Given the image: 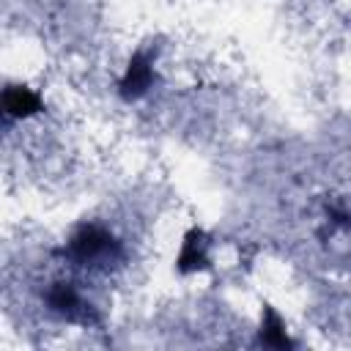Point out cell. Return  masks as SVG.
Returning <instances> with one entry per match:
<instances>
[{
  "mask_svg": "<svg viewBox=\"0 0 351 351\" xmlns=\"http://www.w3.org/2000/svg\"><path fill=\"white\" fill-rule=\"evenodd\" d=\"M203 236L197 230H192L184 241V250H181V258H178V269L181 271H189V269H203L206 266V252H203Z\"/></svg>",
  "mask_w": 351,
  "mask_h": 351,
  "instance_id": "obj_5",
  "label": "cell"
},
{
  "mask_svg": "<svg viewBox=\"0 0 351 351\" xmlns=\"http://www.w3.org/2000/svg\"><path fill=\"white\" fill-rule=\"evenodd\" d=\"M47 304L52 313H58L60 318L66 321H74V324H96V315H93V307L82 299V293L77 291L74 282H52L49 291H47Z\"/></svg>",
  "mask_w": 351,
  "mask_h": 351,
  "instance_id": "obj_2",
  "label": "cell"
},
{
  "mask_svg": "<svg viewBox=\"0 0 351 351\" xmlns=\"http://www.w3.org/2000/svg\"><path fill=\"white\" fill-rule=\"evenodd\" d=\"M63 255L74 266L93 269V271H107V269H112L123 261V247L110 230H104L99 225H82V228L74 230V236L63 247Z\"/></svg>",
  "mask_w": 351,
  "mask_h": 351,
  "instance_id": "obj_1",
  "label": "cell"
},
{
  "mask_svg": "<svg viewBox=\"0 0 351 351\" xmlns=\"http://www.w3.org/2000/svg\"><path fill=\"white\" fill-rule=\"evenodd\" d=\"M151 85H154V60L148 58V52H137V55L129 60L126 74L121 77L118 90H121V96H123L126 101H134V99H140L143 93H148Z\"/></svg>",
  "mask_w": 351,
  "mask_h": 351,
  "instance_id": "obj_3",
  "label": "cell"
},
{
  "mask_svg": "<svg viewBox=\"0 0 351 351\" xmlns=\"http://www.w3.org/2000/svg\"><path fill=\"white\" fill-rule=\"evenodd\" d=\"M3 112H5V118L36 115V112H41V99L22 85H8L3 90Z\"/></svg>",
  "mask_w": 351,
  "mask_h": 351,
  "instance_id": "obj_4",
  "label": "cell"
},
{
  "mask_svg": "<svg viewBox=\"0 0 351 351\" xmlns=\"http://www.w3.org/2000/svg\"><path fill=\"white\" fill-rule=\"evenodd\" d=\"M261 343L266 346H291V340L285 337V329L280 324V318L274 315L271 307L263 310V326H261Z\"/></svg>",
  "mask_w": 351,
  "mask_h": 351,
  "instance_id": "obj_6",
  "label": "cell"
}]
</instances>
